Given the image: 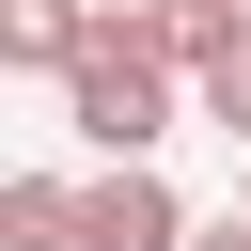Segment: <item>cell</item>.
<instances>
[{
	"mask_svg": "<svg viewBox=\"0 0 251 251\" xmlns=\"http://www.w3.org/2000/svg\"><path fill=\"white\" fill-rule=\"evenodd\" d=\"M188 251H251V204H235V220H204V235H188Z\"/></svg>",
	"mask_w": 251,
	"mask_h": 251,
	"instance_id": "obj_7",
	"label": "cell"
},
{
	"mask_svg": "<svg viewBox=\"0 0 251 251\" xmlns=\"http://www.w3.org/2000/svg\"><path fill=\"white\" fill-rule=\"evenodd\" d=\"M63 126H78L94 157H157V126H173V63L141 47V16H94V47L63 63Z\"/></svg>",
	"mask_w": 251,
	"mask_h": 251,
	"instance_id": "obj_1",
	"label": "cell"
},
{
	"mask_svg": "<svg viewBox=\"0 0 251 251\" xmlns=\"http://www.w3.org/2000/svg\"><path fill=\"white\" fill-rule=\"evenodd\" d=\"M78 47H94V16H78V0H0V63H31V78H63Z\"/></svg>",
	"mask_w": 251,
	"mask_h": 251,
	"instance_id": "obj_4",
	"label": "cell"
},
{
	"mask_svg": "<svg viewBox=\"0 0 251 251\" xmlns=\"http://www.w3.org/2000/svg\"><path fill=\"white\" fill-rule=\"evenodd\" d=\"M0 251H78V188L63 173H16L0 188Z\"/></svg>",
	"mask_w": 251,
	"mask_h": 251,
	"instance_id": "obj_5",
	"label": "cell"
},
{
	"mask_svg": "<svg viewBox=\"0 0 251 251\" xmlns=\"http://www.w3.org/2000/svg\"><path fill=\"white\" fill-rule=\"evenodd\" d=\"M235 31H251V0H141V47H157L173 78H204Z\"/></svg>",
	"mask_w": 251,
	"mask_h": 251,
	"instance_id": "obj_3",
	"label": "cell"
},
{
	"mask_svg": "<svg viewBox=\"0 0 251 251\" xmlns=\"http://www.w3.org/2000/svg\"><path fill=\"white\" fill-rule=\"evenodd\" d=\"M204 126H235V141H251V31H235V47L204 63Z\"/></svg>",
	"mask_w": 251,
	"mask_h": 251,
	"instance_id": "obj_6",
	"label": "cell"
},
{
	"mask_svg": "<svg viewBox=\"0 0 251 251\" xmlns=\"http://www.w3.org/2000/svg\"><path fill=\"white\" fill-rule=\"evenodd\" d=\"M78 251H188V204H173V173H157V157H110V173L78 188Z\"/></svg>",
	"mask_w": 251,
	"mask_h": 251,
	"instance_id": "obj_2",
	"label": "cell"
},
{
	"mask_svg": "<svg viewBox=\"0 0 251 251\" xmlns=\"http://www.w3.org/2000/svg\"><path fill=\"white\" fill-rule=\"evenodd\" d=\"M235 204H251V188H235Z\"/></svg>",
	"mask_w": 251,
	"mask_h": 251,
	"instance_id": "obj_8",
	"label": "cell"
}]
</instances>
